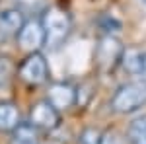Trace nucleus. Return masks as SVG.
<instances>
[{
    "instance_id": "nucleus-8",
    "label": "nucleus",
    "mask_w": 146,
    "mask_h": 144,
    "mask_svg": "<svg viewBox=\"0 0 146 144\" xmlns=\"http://www.w3.org/2000/svg\"><path fill=\"white\" fill-rule=\"evenodd\" d=\"M25 25V18H23V12L18 8H6V10L0 12V35L4 37H10L22 31V27Z\"/></svg>"
},
{
    "instance_id": "nucleus-12",
    "label": "nucleus",
    "mask_w": 146,
    "mask_h": 144,
    "mask_svg": "<svg viewBox=\"0 0 146 144\" xmlns=\"http://www.w3.org/2000/svg\"><path fill=\"white\" fill-rule=\"evenodd\" d=\"M127 138L131 144H146V115L131 121L127 129Z\"/></svg>"
},
{
    "instance_id": "nucleus-11",
    "label": "nucleus",
    "mask_w": 146,
    "mask_h": 144,
    "mask_svg": "<svg viewBox=\"0 0 146 144\" xmlns=\"http://www.w3.org/2000/svg\"><path fill=\"white\" fill-rule=\"evenodd\" d=\"M39 142H41L39 131L31 123H22L12 133V144H39Z\"/></svg>"
},
{
    "instance_id": "nucleus-9",
    "label": "nucleus",
    "mask_w": 146,
    "mask_h": 144,
    "mask_svg": "<svg viewBox=\"0 0 146 144\" xmlns=\"http://www.w3.org/2000/svg\"><path fill=\"white\" fill-rule=\"evenodd\" d=\"M20 111L12 101H0V131L14 133L20 127Z\"/></svg>"
},
{
    "instance_id": "nucleus-14",
    "label": "nucleus",
    "mask_w": 146,
    "mask_h": 144,
    "mask_svg": "<svg viewBox=\"0 0 146 144\" xmlns=\"http://www.w3.org/2000/svg\"><path fill=\"white\" fill-rule=\"evenodd\" d=\"M12 72H14L12 62L8 58H0V84H2V82H8L10 76H12Z\"/></svg>"
},
{
    "instance_id": "nucleus-1",
    "label": "nucleus",
    "mask_w": 146,
    "mask_h": 144,
    "mask_svg": "<svg viewBox=\"0 0 146 144\" xmlns=\"http://www.w3.org/2000/svg\"><path fill=\"white\" fill-rule=\"evenodd\" d=\"M109 103H111V109L121 115L138 111L146 105V82L136 80V82H127L123 86H119L111 96Z\"/></svg>"
},
{
    "instance_id": "nucleus-13",
    "label": "nucleus",
    "mask_w": 146,
    "mask_h": 144,
    "mask_svg": "<svg viewBox=\"0 0 146 144\" xmlns=\"http://www.w3.org/2000/svg\"><path fill=\"white\" fill-rule=\"evenodd\" d=\"M101 133L100 129H94V127H88V129H84L78 136V144H100L101 142Z\"/></svg>"
},
{
    "instance_id": "nucleus-5",
    "label": "nucleus",
    "mask_w": 146,
    "mask_h": 144,
    "mask_svg": "<svg viewBox=\"0 0 146 144\" xmlns=\"http://www.w3.org/2000/svg\"><path fill=\"white\" fill-rule=\"evenodd\" d=\"M29 123L37 131H55L60 125V111H56L47 100L35 101L29 111Z\"/></svg>"
},
{
    "instance_id": "nucleus-18",
    "label": "nucleus",
    "mask_w": 146,
    "mask_h": 144,
    "mask_svg": "<svg viewBox=\"0 0 146 144\" xmlns=\"http://www.w3.org/2000/svg\"><path fill=\"white\" fill-rule=\"evenodd\" d=\"M142 2H144V4H146V0H142Z\"/></svg>"
},
{
    "instance_id": "nucleus-10",
    "label": "nucleus",
    "mask_w": 146,
    "mask_h": 144,
    "mask_svg": "<svg viewBox=\"0 0 146 144\" xmlns=\"http://www.w3.org/2000/svg\"><path fill=\"white\" fill-rule=\"evenodd\" d=\"M144 55L140 49L136 47H125L123 58H121V66L129 72V74H142L144 68Z\"/></svg>"
},
{
    "instance_id": "nucleus-2",
    "label": "nucleus",
    "mask_w": 146,
    "mask_h": 144,
    "mask_svg": "<svg viewBox=\"0 0 146 144\" xmlns=\"http://www.w3.org/2000/svg\"><path fill=\"white\" fill-rule=\"evenodd\" d=\"M41 25L45 31V45L55 49L68 37L70 29H72V18L60 6H51L45 10L43 18H41Z\"/></svg>"
},
{
    "instance_id": "nucleus-6",
    "label": "nucleus",
    "mask_w": 146,
    "mask_h": 144,
    "mask_svg": "<svg viewBox=\"0 0 146 144\" xmlns=\"http://www.w3.org/2000/svg\"><path fill=\"white\" fill-rule=\"evenodd\" d=\"M18 43H20V47L27 55L39 53V49L45 45V31H43L41 22H37V20L25 22L22 31L18 33Z\"/></svg>"
},
{
    "instance_id": "nucleus-17",
    "label": "nucleus",
    "mask_w": 146,
    "mask_h": 144,
    "mask_svg": "<svg viewBox=\"0 0 146 144\" xmlns=\"http://www.w3.org/2000/svg\"><path fill=\"white\" fill-rule=\"evenodd\" d=\"M142 76H144V78H142V80H144V82H146V55H144V68H142Z\"/></svg>"
},
{
    "instance_id": "nucleus-16",
    "label": "nucleus",
    "mask_w": 146,
    "mask_h": 144,
    "mask_svg": "<svg viewBox=\"0 0 146 144\" xmlns=\"http://www.w3.org/2000/svg\"><path fill=\"white\" fill-rule=\"evenodd\" d=\"M22 4H27V6H33L35 2H39V0H20Z\"/></svg>"
},
{
    "instance_id": "nucleus-7",
    "label": "nucleus",
    "mask_w": 146,
    "mask_h": 144,
    "mask_svg": "<svg viewBox=\"0 0 146 144\" xmlns=\"http://www.w3.org/2000/svg\"><path fill=\"white\" fill-rule=\"evenodd\" d=\"M47 101L56 111L68 109L76 103V88L68 82H55L47 90Z\"/></svg>"
},
{
    "instance_id": "nucleus-15",
    "label": "nucleus",
    "mask_w": 146,
    "mask_h": 144,
    "mask_svg": "<svg viewBox=\"0 0 146 144\" xmlns=\"http://www.w3.org/2000/svg\"><path fill=\"white\" fill-rule=\"evenodd\" d=\"M100 144H125V140H123V136H121L119 133H115V131H107V133H103Z\"/></svg>"
},
{
    "instance_id": "nucleus-4",
    "label": "nucleus",
    "mask_w": 146,
    "mask_h": 144,
    "mask_svg": "<svg viewBox=\"0 0 146 144\" xmlns=\"http://www.w3.org/2000/svg\"><path fill=\"white\" fill-rule=\"evenodd\" d=\"M18 76L29 86H41L49 78V64L41 53H31L22 60L18 68Z\"/></svg>"
},
{
    "instance_id": "nucleus-3",
    "label": "nucleus",
    "mask_w": 146,
    "mask_h": 144,
    "mask_svg": "<svg viewBox=\"0 0 146 144\" xmlns=\"http://www.w3.org/2000/svg\"><path fill=\"white\" fill-rule=\"evenodd\" d=\"M123 53H125V47L115 35H103L98 47H96V62H98L100 70L109 72L117 64H121Z\"/></svg>"
}]
</instances>
